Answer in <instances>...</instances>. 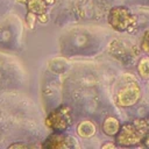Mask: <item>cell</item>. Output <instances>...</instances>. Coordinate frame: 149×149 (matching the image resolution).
I'll return each instance as SVG.
<instances>
[{"mask_svg": "<svg viewBox=\"0 0 149 149\" xmlns=\"http://www.w3.org/2000/svg\"><path fill=\"white\" fill-rule=\"evenodd\" d=\"M148 132H149L148 120L135 119L132 122L121 126L119 133L116 134V143L121 147L135 146L144 139Z\"/></svg>", "mask_w": 149, "mask_h": 149, "instance_id": "6da1fadb", "label": "cell"}, {"mask_svg": "<svg viewBox=\"0 0 149 149\" xmlns=\"http://www.w3.org/2000/svg\"><path fill=\"white\" fill-rule=\"evenodd\" d=\"M108 23L116 31H132L136 26V17L126 7H113L108 14Z\"/></svg>", "mask_w": 149, "mask_h": 149, "instance_id": "7a4b0ae2", "label": "cell"}, {"mask_svg": "<svg viewBox=\"0 0 149 149\" xmlns=\"http://www.w3.org/2000/svg\"><path fill=\"white\" fill-rule=\"evenodd\" d=\"M72 123L71 108L69 106L62 105L49 113L45 119V125L48 128L55 132H63Z\"/></svg>", "mask_w": 149, "mask_h": 149, "instance_id": "3957f363", "label": "cell"}, {"mask_svg": "<svg viewBox=\"0 0 149 149\" xmlns=\"http://www.w3.org/2000/svg\"><path fill=\"white\" fill-rule=\"evenodd\" d=\"M141 98V88L136 83H128L116 94V104L121 107L135 105Z\"/></svg>", "mask_w": 149, "mask_h": 149, "instance_id": "277c9868", "label": "cell"}, {"mask_svg": "<svg viewBox=\"0 0 149 149\" xmlns=\"http://www.w3.org/2000/svg\"><path fill=\"white\" fill-rule=\"evenodd\" d=\"M76 146L74 139L71 136H66L61 133L51 134L45 142L42 144L43 148H51V149H59V148H71Z\"/></svg>", "mask_w": 149, "mask_h": 149, "instance_id": "5b68a950", "label": "cell"}, {"mask_svg": "<svg viewBox=\"0 0 149 149\" xmlns=\"http://www.w3.org/2000/svg\"><path fill=\"white\" fill-rule=\"evenodd\" d=\"M23 2L26 3L29 13H33L35 15L47 14L48 3L45 0H23Z\"/></svg>", "mask_w": 149, "mask_h": 149, "instance_id": "8992f818", "label": "cell"}, {"mask_svg": "<svg viewBox=\"0 0 149 149\" xmlns=\"http://www.w3.org/2000/svg\"><path fill=\"white\" fill-rule=\"evenodd\" d=\"M120 128H121L120 122L114 116H107L102 122V130L108 136H116Z\"/></svg>", "mask_w": 149, "mask_h": 149, "instance_id": "52a82bcc", "label": "cell"}, {"mask_svg": "<svg viewBox=\"0 0 149 149\" xmlns=\"http://www.w3.org/2000/svg\"><path fill=\"white\" fill-rule=\"evenodd\" d=\"M77 133L81 137H91L95 133V126L90 120H84L77 126Z\"/></svg>", "mask_w": 149, "mask_h": 149, "instance_id": "ba28073f", "label": "cell"}, {"mask_svg": "<svg viewBox=\"0 0 149 149\" xmlns=\"http://www.w3.org/2000/svg\"><path fill=\"white\" fill-rule=\"evenodd\" d=\"M137 71L144 79H149V56L142 57L137 64Z\"/></svg>", "mask_w": 149, "mask_h": 149, "instance_id": "9c48e42d", "label": "cell"}, {"mask_svg": "<svg viewBox=\"0 0 149 149\" xmlns=\"http://www.w3.org/2000/svg\"><path fill=\"white\" fill-rule=\"evenodd\" d=\"M140 47H141V50H142V51H144V52L149 54V29L144 33V35H143V37H142V41H141Z\"/></svg>", "mask_w": 149, "mask_h": 149, "instance_id": "30bf717a", "label": "cell"}, {"mask_svg": "<svg viewBox=\"0 0 149 149\" xmlns=\"http://www.w3.org/2000/svg\"><path fill=\"white\" fill-rule=\"evenodd\" d=\"M28 146L27 144H24V143H22V142H17V143H13V144H10L8 148H27Z\"/></svg>", "mask_w": 149, "mask_h": 149, "instance_id": "8fae6325", "label": "cell"}, {"mask_svg": "<svg viewBox=\"0 0 149 149\" xmlns=\"http://www.w3.org/2000/svg\"><path fill=\"white\" fill-rule=\"evenodd\" d=\"M114 149L115 148V143H112V142H106L101 146V149Z\"/></svg>", "mask_w": 149, "mask_h": 149, "instance_id": "7c38bea8", "label": "cell"}, {"mask_svg": "<svg viewBox=\"0 0 149 149\" xmlns=\"http://www.w3.org/2000/svg\"><path fill=\"white\" fill-rule=\"evenodd\" d=\"M144 143H146V146L149 148V132H148L147 135L144 136Z\"/></svg>", "mask_w": 149, "mask_h": 149, "instance_id": "4fadbf2b", "label": "cell"}, {"mask_svg": "<svg viewBox=\"0 0 149 149\" xmlns=\"http://www.w3.org/2000/svg\"><path fill=\"white\" fill-rule=\"evenodd\" d=\"M148 123H149V120H148Z\"/></svg>", "mask_w": 149, "mask_h": 149, "instance_id": "5bb4252c", "label": "cell"}]
</instances>
